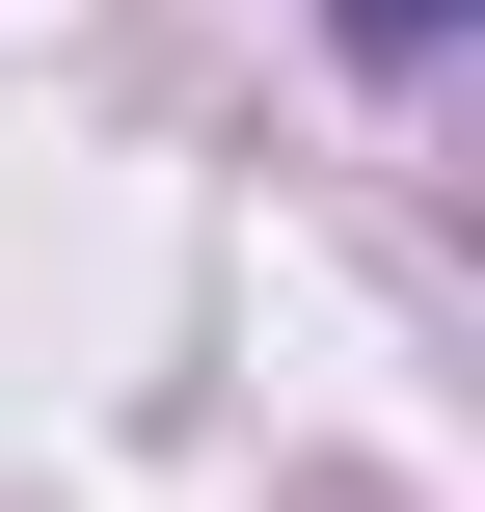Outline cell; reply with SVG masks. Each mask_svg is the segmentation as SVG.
Returning a JSON list of instances; mask_svg holds the SVG:
<instances>
[{
  "mask_svg": "<svg viewBox=\"0 0 485 512\" xmlns=\"http://www.w3.org/2000/svg\"><path fill=\"white\" fill-rule=\"evenodd\" d=\"M351 27H378V54H432V0H351Z\"/></svg>",
  "mask_w": 485,
  "mask_h": 512,
  "instance_id": "1",
  "label": "cell"
}]
</instances>
